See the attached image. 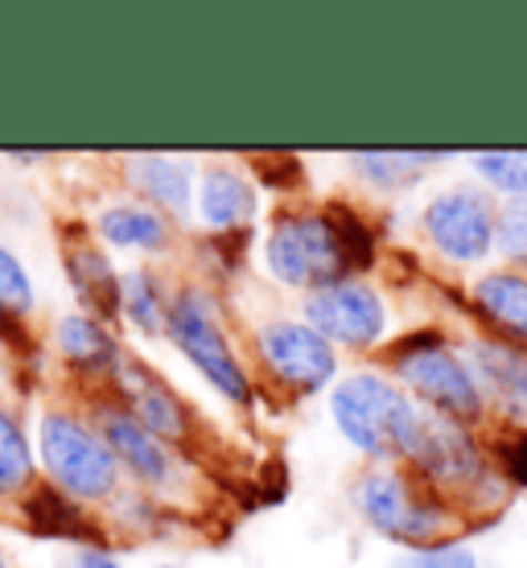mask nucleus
I'll list each match as a JSON object with an SVG mask.
<instances>
[{
	"mask_svg": "<svg viewBox=\"0 0 527 568\" xmlns=\"http://www.w3.org/2000/svg\"><path fill=\"white\" fill-rule=\"evenodd\" d=\"M495 202L490 194L474 190V185H454L428 202L420 214L428 243L442 252L449 264H478L490 256L495 247Z\"/></svg>",
	"mask_w": 527,
	"mask_h": 568,
	"instance_id": "9",
	"label": "nucleus"
},
{
	"mask_svg": "<svg viewBox=\"0 0 527 568\" xmlns=\"http://www.w3.org/2000/svg\"><path fill=\"white\" fill-rule=\"evenodd\" d=\"M91 425L100 428V437L108 440L112 457L120 462V469L129 474L132 483L141 486H170L178 474V457L161 437H153L136 416L120 404V399H100L91 416Z\"/></svg>",
	"mask_w": 527,
	"mask_h": 568,
	"instance_id": "12",
	"label": "nucleus"
},
{
	"mask_svg": "<svg viewBox=\"0 0 527 568\" xmlns=\"http://www.w3.org/2000/svg\"><path fill=\"white\" fill-rule=\"evenodd\" d=\"M470 371L483 399L515 428H527V351L483 338L470 346Z\"/></svg>",
	"mask_w": 527,
	"mask_h": 568,
	"instance_id": "13",
	"label": "nucleus"
},
{
	"mask_svg": "<svg viewBox=\"0 0 527 568\" xmlns=\"http://www.w3.org/2000/svg\"><path fill=\"white\" fill-rule=\"evenodd\" d=\"M13 165H33V161H45V153H38V149H13V153H4Z\"/></svg>",
	"mask_w": 527,
	"mask_h": 568,
	"instance_id": "32",
	"label": "nucleus"
},
{
	"mask_svg": "<svg viewBox=\"0 0 527 568\" xmlns=\"http://www.w3.org/2000/svg\"><path fill=\"white\" fill-rule=\"evenodd\" d=\"M495 457H499V474L527 486V428H511L507 437L495 440Z\"/></svg>",
	"mask_w": 527,
	"mask_h": 568,
	"instance_id": "29",
	"label": "nucleus"
},
{
	"mask_svg": "<svg viewBox=\"0 0 527 568\" xmlns=\"http://www.w3.org/2000/svg\"><path fill=\"white\" fill-rule=\"evenodd\" d=\"M0 342L17 351V355H33L38 351V342L29 338L26 329V317H13V313H0Z\"/></svg>",
	"mask_w": 527,
	"mask_h": 568,
	"instance_id": "30",
	"label": "nucleus"
},
{
	"mask_svg": "<svg viewBox=\"0 0 527 568\" xmlns=\"http://www.w3.org/2000/svg\"><path fill=\"white\" fill-rule=\"evenodd\" d=\"M170 293L153 268H129L120 272V317L129 322L136 334L144 338H158L165 334L170 322Z\"/></svg>",
	"mask_w": 527,
	"mask_h": 568,
	"instance_id": "21",
	"label": "nucleus"
},
{
	"mask_svg": "<svg viewBox=\"0 0 527 568\" xmlns=\"http://www.w3.org/2000/svg\"><path fill=\"white\" fill-rule=\"evenodd\" d=\"M305 322L330 342V346H351L371 351L387 334V305L384 297L363 281H338L310 293L305 301Z\"/></svg>",
	"mask_w": 527,
	"mask_h": 568,
	"instance_id": "10",
	"label": "nucleus"
},
{
	"mask_svg": "<svg viewBox=\"0 0 527 568\" xmlns=\"http://www.w3.org/2000/svg\"><path fill=\"white\" fill-rule=\"evenodd\" d=\"M474 170L490 190L507 199H527V149H490L474 153Z\"/></svg>",
	"mask_w": 527,
	"mask_h": 568,
	"instance_id": "24",
	"label": "nucleus"
},
{
	"mask_svg": "<svg viewBox=\"0 0 527 568\" xmlns=\"http://www.w3.org/2000/svg\"><path fill=\"white\" fill-rule=\"evenodd\" d=\"M165 338L185 355V363L199 371L202 379L231 404H252V379L243 363L231 351L227 334L219 326V313L206 288L185 284L170 301V322H165Z\"/></svg>",
	"mask_w": 527,
	"mask_h": 568,
	"instance_id": "5",
	"label": "nucleus"
},
{
	"mask_svg": "<svg viewBox=\"0 0 527 568\" xmlns=\"http://www.w3.org/2000/svg\"><path fill=\"white\" fill-rule=\"evenodd\" d=\"M0 568H9V560H4V552H0Z\"/></svg>",
	"mask_w": 527,
	"mask_h": 568,
	"instance_id": "33",
	"label": "nucleus"
},
{
	"mask_svg": "<svg viewBox=\"0 0 527 568\" xmlns=\"http://www.w3.org/2000/svg\"><path fill=\"white\" fill-rule=\"evenodd\" d=\"M74 568H124V565H120L112 552H103V548H79Z\"/></svg>",
	"mask_w": 527,
	"mask_h": 568,
	"instance_id": "31",
	"label": "nucleus"
},
{
	"mask_svg": "<svg viewBox=\"0 0 527 568\" xmlns=\"http://www.w3.org/2000/svg\"><path fill=\"white\" fill-rule=\"evenodd\" d=\"M355 507L379 536L413 548L445 536L454 524V507L433 486H425L413 469H371L355 483Z\"/></svg>",
	"mask_w": 527,
	"mask_h": 568,
	"instance_id": "4",
	"label": "nucleus"
},
{
	"mask_svg": "<svg viewBox=\"0 0 527 568\" xmlns=\"http://www.w3.org/2000/svg\"><path fill=\"white\" fill-rule=\"evenodd\" d=\"M38 486V449L21 416L0 404V498H26Z\"/></svg>",
	"mask_w": 527,
	"mask_h": 568,
	"instance_id": "22",
	"label": "nucleus"
},
{
	"mask_svg": "<svg viewBox=\"0 0 527 568\" xmlns=\"http://www.w3.org/2000/svg\"><path fill=\"white\" fill-rule=\"evenodd\" d=\"M330 223H334V231H338V243H343L346 252V264H351V272H367L371 264H375V235H371V227L363 223V214L351 211V206H330Z\"/></svg>",
	"mask_w": 527,
	"mask_h": 568,
	"instance_id": "26",
	"label": "nucleus"
},
{
	"mask_svg": "<svg viewBox=\"0 0 527 568\" xmlns=\"http://www.w3.org/2000/svg\"><path fill=\"white\" fill-rule=\"evenodd\" d=\"M330 416L358 454L375 462H408L425 420V404H416L379 371H355L330 392Z\"/></svg>",
	"mask_w": 527,
	"mask_h": 568,
	"instance_id": "1",
	"label": "nucleus"
},
{
	"mask_svg": "<svg viewBox=\"0 0 527 568\" xmlns=\"http://www.w3.org/2000/svg\"><path fill=\"white\" fill-rule=\"evenodd\" d=\"M21 507V519L33 536H45V540H71V544H87V548H103V536L95 519L87 515V507L79 498L62 495L58 486L42 483L33 486L26 498H17Z\"/></svg>",
	"mask_w": 527,
	"mask_h": 568,
	"instance_id": "16",
	"label": "nucleus"
},
{
	"mask_svg": "<svg viewBox=\"0 0 527 568\" xmlns=\"http://www.w3.org/2000/svg\"><path fill=\"white\" fill-rule=\"evenodd\" d=\"M449 153H408V149H367V153H355L351 165H355L371 185L379 190H399V185L416 182L420 173L433 165V161H445Z\"/></svg>",
	"mask_w": 527,
	"mask_h": 568,
	"instance_id": "23",
	"label": "nucleus"
},
{
	"mask_svg": "<svg viewBox=\"0 0 527 568\" xmlns=\"http://www.w3.org/2000/svg\"><path fill=\"white\" fill-rule=\"evenodd\" d=\"M124 178L141 194V202H149L153 211H161L165 219H185L194 211V170L178 161V156L161 153H141L124 161Z\"/></svg>",
	"mask_w": 527,
	"mask_h": 568,
	"instance_id": "17",
	"label": "nucleus"
},
{
	"mask_svg": "<svg viewBox=\"0 0 527 568\" xmlns=\"http://www.w3.org/2000/svg\"><path fill=\"white\" fill-rule=\"evenodd\" d=\"M256 355L272 379L293 396H317L338 375V351L310 322H268L256 334Z\"/></svg>",
	"mask_w": 527,
	"mask_h": 568,
	"instance_id": "8",
	"label": "nucleus"
},
{
	"mask_svg": "<svg viewBox=\"0 0 527 568\" xmlns=\"http://www.w3.org/2000/svg\"><path fill=\"white\" fill-rule=\"evenodd\" d=\"M95 235H100L108 247H120V252H165L170 247V219L161 211H153L149 202L141 199H120L108 202L100 214H95Z\"/></svg>",
	"mask_w": 527,
	"mask_h": 568,
	"instance_id": "19",
	"label": "nucleus"
},
{
	"mask_svg": "<svg viewBox=\"0 0 527 568\" xmlns=\"http://www.w3.org/2000/svg\"><path fill=\"white\" fill-rule=\"evenodd\" d=\"M38 305V288L33 276L26 272L21 256H17L9 243H0V313H13V317H29Z\"/></svg>",
	"mask_w": 527,
	"mask_h": 568,
	"instance_id": "25",
	"label": "nucleus"
},
{
	"mask_svg": "<svg viewBox=\"0 0 527 568\" xmlns=\"http://www.w3.org/2000/svg\"><path fill=\"white\" fill-rule=\"evenodd\" d=\"M112 387H115V399H120L153 437L165 440L170 449L190 440V433H194V413L185 408V399L178 396L149 363L124 355L112 375Z\"/></svg>",
	"mask_w": 527,
	"mask_h": 568,
	"instance_id": "11",
	"label": "nucleus"
},
{
	"mask_svg": "<svg viewBox=\"0 0 527 568\" xmlns=\"http://www.w3.org/2000/svg\"><path fill=\"white\" fill-rule=\"evenodd\" d=\"M33 449H38V469L45 474V483L58 486L62 495L79 498L83 507L112 503L120 495L124 469L87 416L67 413V408L42 413Z\"/></svg>",
	"mask_w": 527,
	"mask_h": 568,
	"instance_id": "2",
	"label": "nucleus"
},
{
	"mask_svg": "<svg viewBox=\"0 0 527 568\" xmlns=\"http://www.w3.org/2000/svg\"><path fill=\"white\" fill-rule=\"evenodd\" d=\"M199 214L202 223L219 235H227V231H243V223L256 214V190L252 182L243 178L240 170H231V165H211V170L199 178Z\"/></svg>",
	"mask_w": 527,
	"mask_h": 568,
	"instance_id": "20",
	"label": "nucleus"
},
{
	"mask_svg": "<svg viewBox=\"0 0 527 568\" xmlns=\"http://www.w3.org/2000/svg\"><path fill=\"white\" fill-rule=\"evenodd\" d=\"M474 310L495 329V342L527 351V272H486L474 284Z\"/></svg>",
	"mask_w": 527,
	"mask_h": 568,
	"instance_id": "18",
	"label": "nucleus"
},
{
	"mask_svg": "<svg viewBox=\"0 0 527 568\" xmlns=\"http://www.w3.org/2000/svg\"><path fill=\"white\" fill-rule=\"evenodd\" d=\"M62 264H67V281H71L74 297L83 305V313L100 317L103 326L120 317V272L108 260L95 240L83 235H67L62 240Z\"/></svg>",
	"mask_w": 527,
	"mask_h": 568,
	"instance_id": "14",
	"label": "nucleus"
},
{
	"mask_svg": "<svg viewBox=\"0 0 527 568\" xmlns=\"http://www.w3.org/2000/svg\"><path fill=\"white\" fill-rule=\"evenodd\" d=\"M158 568H178V565H158Z\"/></svg>",
	"mask_w": 527,
	"mask_h": 568,
	"instance_id": "34",
	"label": "nucleus"
},
{
	"mask_svg": "<svg viewBox=\"0 0 527 568\" xmlns=\"http://www.w3.org/2000/svg\"><path fill=\"white\" fill-rule=\"evenodd\" d=\"M404 466L413 469L425 486H433L437 495H474L478 486L490 483V466H486L483 449L474 433L454 416H442L425 408L420 433L413 440V454Z\"/></svg>",
	"mask_w": 527,
	"mask_h": 568,
	"instance_id": "7",
	"label": "nucleus"
},
{
	"mask_svg": "<svg viewBox=\"0 0 527 568\" xmlns=\"http://www.w3.org/2000/svg\"><path fill=\"white\" fill-rule=\"evenodd\" d=\"M495 247L503 256L527 268V199H511L499 211V223H495Z\"/></svg>",
	"mask_w": 527,
	"mask_h": 568,
	"instance_id": "27",
	"label": "nucleus"
},
{
	"mask_svg": "<svg viewBox=\"0 0 527 568\" xmlns=\"http://www.w3.org/2000/svg\"><path fill=\"white\" fill-rule=\"evenodd\" d=\"M264 264L281 284L305 293L351 281V264L326 211L281 214L264 240Z\"/></svg>",
	"mask_w": 527,
	"mask_h": 568,
	"instance_id": "6",
	"label": "nucleus"
},
{
	"mask_svg": "<svg viewBox=\"0 0 527 568\" xmlns=\"http://www.w3.org/2000/svg\"><path fill=\"white\" fill-rule=\"evenodd\" d=\"M392 568H478V556L462 544H428L404 552Z\"/></svg>",
	"mask_w": 527,
	"mask_h": 568,
	"instance_id": "28",
	"label": "nucleus"
},
{
	"mask_svg": "<svg viewBox=\"0 0 527 568\" xmlns=\"http://www.w3.org/2000/svg\"><path fill=\"white\" fill-rule=\"evenodd\" d=\"M387 363L396 367L404 387L416 399H425V408L454 420H474L486 408L483 387L474 379L470 358H462L449 346L442 329H416L408 338H399L387 351Z\"/></svg>",
	"mask_w": 527,
	"mask_h": 568,
	"instance_id": "3",
	"label": "nucleus"
},
{
	"mask_svg": "<svg viewBox=\"0 0 527 568\" xmlns=\"http://www.w3.org/2000/svg\"><path fill=\"white\" fill-rule=\"evenodd\" d=\"M54 346L62 363L74 371V375H83V379H112L115 367H120V342L108 326H103L100 317H91V313H62L54 322Z\"/></svg>",
	"mask_w": 527,
	"mask_h": 568,
	"instance_id": "15",
	"label": "nucleus"
}]
</instances>
